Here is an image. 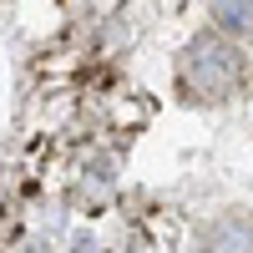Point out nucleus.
<instances>
[{"instance_id":"nucleus-1","label":"nucleus","mask_w":253,"mask_h":253,"mask_svg":"<svg viewBox=\"0 0 253 253\" xmlns=\"http://www.w3.org/2000/svg\"><path fill=\"white\" fill-rule=\"evenodd\" d=\"M243 76L248 61L233 36H193L177 61V81L193 101H228L233 91H243Z\"/></svg>"},{"instance_id":"nucleus-2","label":"nucleus","mask_w":253,"mask_h":253,"mask_svg":"<svg viewBox=\"0 0 253 253\" xmlns=\"http://www.w3.org/2000/svg\"><path fill=\"white\" fill-rule=\"evenodd\" d=\"M193 253H253V218L243 213H223L198 233Z\"/></svg>"},{"instance_id":"nucleus-3","label":"nucleus","mask_w":253,"mask_h":253,"mask_svg":"<svg viewBox=\"0 0 253 253\" xmlns=\"http://www.w3.org/2000/svg\"><path fill=\"white\" fill-rule=\"evenodd\" d=\"M218 31L233 41H253V0H208Z\"/></svg>"}]
</instances>
